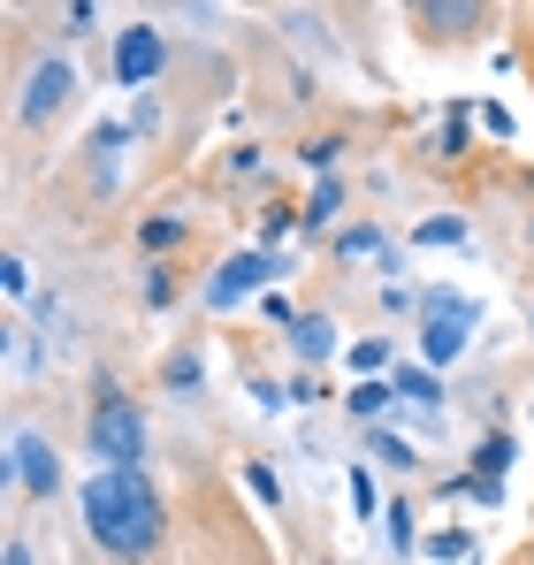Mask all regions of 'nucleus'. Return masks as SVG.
Returning a JSON list of instances; mask_svg holds the SVG:
<instances>
[{"instance_id":"obj_2","label":"nucleus","mask_w":534,"mask_h":565,"mask_svg":"<svg viewBox=\"0 0 534 565\" xmlns=\"http://www.w3.org/2000/svg\"><path fill=\"white\" fill-rule=\"evenodd\" d=\"M92 451L107 459V467H138L146 459V420H138V405L107 382L99 390V405H92Z\"/></svg>"},{"instance_id":"obj_14","label":"nucleus","mask_w":534,"mask_h":565,"mask_svg":"<svg viewBox=\"0 0 534 565\" xmlns=\"http://www.w3.org/2000/svg\"><path fill=\"white\" fill-rule=\"evenodd\" d=\"M436 313H466V321H481V298H458V290H420V321H436Z\"/></svg>"},{"instance_id":"obj_9","label":"nucleus","mask_w":534,"mask_h":565,"mask_svg":"<svg viewBox=\"0 0 534 565\" xmlns=\"http://www.w3.org/2000/svg\"><path fill=\"white\" fill-rule=\"evenodd\" d=\"M290 344H298V360L313 367V360L337 352V321H329V313H306V321H290Z\"/></svg>"},{"instance_id":"obj_27","label":"nucleus","mask_w":534,"mask_h":565,"mask_svg":"<svg viewBox=\"0 0 534 565\" xmlns=\"http://www.w3.org/2000/svg\"><path fill=\"white\" fill-rule=\"evenodd\" d=\"M0 282H8V298H23V290H31V268H23V260H8V268H0Z\"/></svg>"},{"instance_id":"obj_21","label":"nucleus","mask_w":534,"mask_h":565,"mask_svg":"<svg viewBox=\"0 0 534 565\" xmlns=\"http://www.w3.org/2000/svg\"><path fill=\"white\" fill-rule=\"evenodd\" d=\"M382 520H389V543H397V551H413V543H420V535H413V520H420L413 504H389Z\"/></svg>"},{"instance_id":"obj_22","label":"nucleus","mask_w":534,"mask_h":565,"mask_svg":"<svg viewBox=\"0 0 534 565\" xmlns=\"http://www.w3.org/2000/svg\"><path fill=\"white\" fill-rule=\"evenodd\" d=\"M169 390H199V352H177L169 360Z\"/></svg>"},{"instance_id":"obj_15","label":"nucleus","mask_w":534,"mask_h":565,"mask_svg":"<svg viewBox=\"0 0 534 565\" xmlns=\"http://www.w3.org/2000/svg\"><path fill=\"white\" fill-rule=\"evenodd\" d=\"M382 253V230L374 222H359V230H337V260H374Z\"/></svg>"},{"instance_id":"obj_28","label":"nucleus","mask_w":534,"mask_h":565,"mask_svg":"<svg viewBox=\"0 0 534 565\" xmlns=\"http://www.w3.org/2000/svg\"><path fill=\"white\" fill-rule=\"evenodd\" d=\"M8 565H31V551H23V543H8Z\"/></svg>"},{"instance_id":"obj_8","label":"nucleus","mask_w":534,"mask_h":565,"mask_svg":"<svg viewBox=\"0 0 534 565\" xmlns=\"http://www.w3.org/2000/svg\"><path fill=\"white\" fill-rule=\"evenodd\" d=\"M413 23L458 39V31H481V8H473V0H420V8H413Z\"/></svg>"},{"instance_id":"obj_13","label":"nucleus","mask_w":534,"mask_h":565,"mask_svg":"<svg viewBox=\"0 0 534 565\" xmlns=\"http://www.w3.org/2000/svg\"><path fill=\"white\" fill-rule=\"evenodd\" d=\"M337 206H344V184H337V177H321L313 199H306V230H329V222H337Z\"/></svg>"},{"instance_id":"obj_17","label":"nucleus","mask_w":534,"mask_h":565,"mask_svg":"<svg viewBox=\"0 0 534 565\" xmlns=\"http://www.w3.org/2000/svg\"><path fill=\"white\" fill-rule=\"evenodd\" d=\"M504 467H512V436H489L473 459V481H504Z\"/></svg>"},{"instance_id":"obj_4","label":"nucleus","mask_w":534,"mask_h":565,"mask_svg":"<svg viewBox=\"0 0 534 565\" xmlns=\"http://www.w3.org/2000/svg\"><path fill=\"white\" fill-rule=\"evenodd\" d=\"M161 70H169V39H161L153 23L115 31V85H153Z\"/></svg>"},{"instance_id":"obj_20","label":"nucleus","mask_w":534,"mask_h":565,"mask_svg":"<svg viewBox=\"0 0 534 565\" xmlns=\"http://www.w3.org/2000/svg\"><path fill=\"white\" fill-rule=\"evenodd\" d=\"M420 245H466V222H458V214H436V222H420Z\"/></svg>"},{"instance_id":"obj_3","label":"nucleus","mask_w":534,"mask_h":565,"mask_svg":"<svg viewBox=\"0 0 534 565\" xmlns=\"http://www.w3.org/2000/svg\"><path fill=\"white\" fill-rule=\"evenodd\" d=\"M267 276H290V260H282V253H237V260H222V276L206 282V306H214V313H229V306H237V298H253Z\"/></svg>"},{"instance_id":"obj_10","label":"nucleus","mask_w":534,"mask_h":565,"mask_svg":"<svg viewBox=\"0 0 534 565\" xmlns=\"http://www.w3.org/2000/svg\"><path fill=\"white\" fill-rule=\"evenodd\" d=\"M389 390H397L405 405H420V413H436V405H444V382H436V367H397V375H389Z\"/></svg>"},{"instance_id":"obj_29","label":"nucleus","mask_w":534,"mask_h":565,"mask_svg":"<svg viewBox=\"0 0 534 565\" xmlns=\"http://www.w3.org/2000/svg\"><path fill=\"white\" fill-rule=\"evenodd\" d=\"M527 230H534V222H527Z\"/></svg>"},{"instance_id":"obj_7","label":"nucleus","mask_w":534,"mask_h":565,"mask_svg":"<svg viewBox=\"0 0 534 565\" xmlns=\"http://www.w3.org/2000/svg\"><path fill=\"white\" fill-rule=\"evenodd\" d=\"M473 329H481V321H466V313H436V321H420V352H428V367H450V360L466 352Z\"/></svg>"},{"instance_id":"obj_18","label":"nucleus","mask_w":534,"mask_h":565,"mask_svg":"<svg viewBox=\"0 0 534 565\" xmlns=\"http://www.w3.org/2000/svg\"><path fill=\"white\" fill-rule=\"evenodd\" d=\"M374 367H389V344H382V337H359L352 344V375L374 382Z\"/></svg>"},{"instance_id":"obj_16","label":"nucleus","mask_w":534,"mask_h":565,"mask_svg":"<svg viewBox=\"0 0 534 565\" xmlns=\"http://www.w3.org/2000/svg\"><path fill=\"white\" fill-rule=\"evenodd\" d=\"M366 451H374L382 467H420V459H413V444H405L397 428H374V436H366Z\"/></svg>"},{"instance_id":"obj_5","label":"nucleus","mask_w":534,"mask_h":565,"mask_svg":"<svg viewBox=\"0 0 534 565\" xmlns=\"http://www.w3.org/2000/svg\"><path fill=\"white\" fill-rule=\"evenodd\" d=\"M8 473H15V489H31V497H54V489H62V459H54V444H46L39 428H15Z\"/></svg>"},{"instance_id":"obj_6","label":"nucleus","mask_w":534,"mask_h":565,"mask_svg":"<svg viewBox=\"0 0 534 565\" xmlns=\"http://www.w3.org/2000/svg\"><path fill=\"white\" fill-rule=\"evenodd\" d=\"M70 93H77V70H70V62H39V70H31V85H23V107H15V115H23V122H54V115L70 107Z\"/></svg>"},{"instance_id":"obj_24","label":"nucleus","mask_w":534,"mask_h":565,"mask_svg":"<svg viewBox=\"0 0 534 565\" xmlns=\"http://www.w3.org/2000/svg\"><path fill=\"white\" fill-rule=\"evenodd\" d=\"M352 512H359V520L374 512V473H366V467H352Z\"/></svg>"},{"instance_id":"obj_23","label":"nucleus","mask_w":534,"mask_h":565,"mask_svg":"<svg viewBox=\"0 0 534 565\" xmlns=\"http://www.w3.org/2000/svg\"><path fill=\"white\" fill-rule=\"evenodd\" d=\"M337 153H344L337 138H313V146H306V169H321V177H329V169H337Z\"/></svg>"},{"instance_id":"obj_19","label":"nucleus","mask_w":534,"mask_h":565,"mask_svg":"<svg viewBox=\"0 0 534 565\" xmlns=\"http://www.w3.org/2000/svg\"><path fill=\"white\" fill-rule=\"evenodd\" d=\"M138 237H146V253H169V245H183V222H169V214H153V222H146Z\"/></svg>"},{"instance_id":"obj_1","label":"nucleus","mask_w":534,"mask_h":565,"mask_svg":"<svg viewBox=\"0 0 534 565\" xmlns=\"http://www.w3.org/2000/svg\"><path fill=\"white\" fill-rule=\"evenodd\" d=\"M85 527H92V543H99L107 558L138 565V558L161 551V535H169V504L153 497L146 467H99L85 481Z\"/></svg>"},{"instance_id":"obj_26","label":"nucleus","mask_w":534,"mask_h":565,"mask_svg":"<svg viewBox=\"0 0 534 565\" xmlns=\"http://www.w3.org/2000/svg\"><path fill=\"white\" fill-rule=\"evenodd\" d=\"M169 298H177V282H169V268H153L146 276V306H169Z\"/></svg>"},{"instance_id":"obj_25","label":"nucleus","mask_w":534,"mask_h":565,"mask_svg":"<svg viewBox=\"0 0 534 565\" xmlns=\"http://www.w3.org/2000/svg\"><path fill=\"white\" fill-rule=\"evenodd\" d=\"M290 222H306V214H290V206H267V214H260V237H267V245H275V237H282Z\"/></svg>"},{"instance_id":"obj_12","label":"nucleus","mask_w":534,"mask_h":565,"mask_svg":"<svg viewBox=\"0 0 534 565\" xmlns=\"http://www.w3.org/2000/svg\"><path fill=\"white\" fill-rule=\"evenodd\" d=\"M344 405H352V420H382V413L397 405V390H389V382H352Z\"/></svg>"},{"instance_id":"obj_11","label":"nucleus","mask_w":534,"mask_h":565,"mask_svg":"<svg viewBox=\"0 0 534 565\" xmlns=\"http://www.w3.org/2000/svg\"><path fill=\"white\" fill-rule=\"evenodd\" d=\"M420 551H428L436 565H458V558H473V527H466V520H458V527H436V535H428Z\"/></svg>"}]
</instances>
